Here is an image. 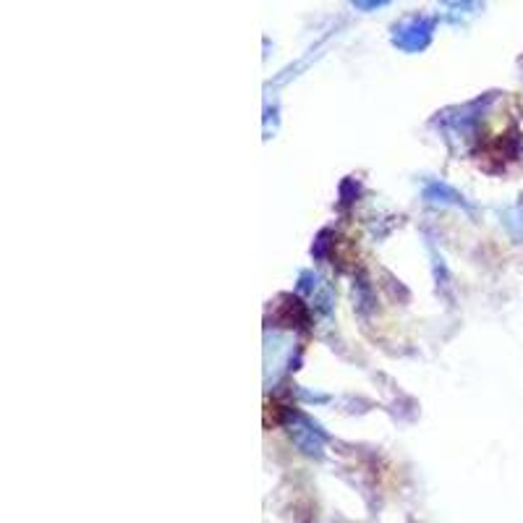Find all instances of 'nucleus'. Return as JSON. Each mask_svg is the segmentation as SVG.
Masks as SVG:
<instances>
[{"label": "nucleus", "instance_id": "f257e3e1", "mask_svg": "<svg viewBox=\"0 0 523 523\" xmlns=\"http://www.w3.org/2000/svg\"><path fill=\"white\" fill-rule=\"evenodd\" d=\"M432 32H435V21L427 19V16H408L395 27L393 42L401 50L416 53V50L427 48L429 40H432Z\"/></svg>", "mask_w": 523, "mask_h": 523}, {"label": "nucleus", "instance_id": "f03ea898", "mask_svg": "<svg viewBox=\"0 0 523 523\" xmlns=\"http://www.w3.org/2000/svg\"><path fill=\"white\" fill-rule=\"evenodd\" d=\"M445 6H448V16L453 21H458L461 16L474 14L476 11V0H445Z\"/></svg>", "mask_w": 523, "mask_h": 523}, {"label": "nucleus", "instance_id": "7ed1b4c3", "mask_svg": "<svg viewBox=\"0 0 523 523\" xmlns=\"http://www.w3.org/2000/svg\"><path fill=\"white\" fill-rule=\"evenodd\" d=\"M385 3H390V0H354V6L364 8V11H372V8H380V6H385Z\"/></svg>", "mask_w": 523, "mask_h": 523}]
</instances>
